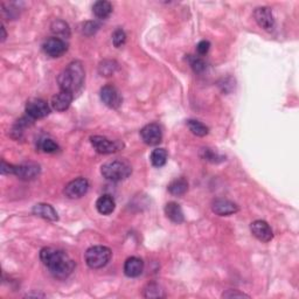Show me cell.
Returning a JSON list of instances; mask_svg holds the SVG:
<instances>
[{
	"instance_id": "1",
	"label": "cell",
	"mask_w": 299,
	"mask_h": 299,
	"mask_svg": "<svg viewBox=\"0 0 299 299\" xmlns=\"http://www.w3.org/2000/svg\"><path fill=\"white\" fill-rule=\"evenodd\" d=\"M40 259L48 268L51 274L56 278L63 279L73 274L75 262L62 250H56L53 248H44L40 252Z\"/></svg>"
},
{
	"instance_id": "2",
	"label": "cell",
	"mask_w": 299,
	"mask_h": 299,
	"mask_svg": "<svg viewBox=\"0 0 299 299\" xmlns=\"http://www.w3.org/2000/svg\"><path fill=\"white\" fill-rule=\"evenodd\" d=\"M61 92L76 94L84 83V69L79 61H73L64 68L58 77Z\"/></svg>"
},
{
	"instance_id": "3",
	"label": "cell",
	"mask_w": 299,
	"mask_h": 299,
	"mask_svg": "<svg viewBox=\"0 0 299 299\" xmlns=\"http://www.w3.org/2000/svg\"><path fill=\"white\" fill-rule=\"evenodd\" d=\"M102 176L110 181H122L130 177L132 167L125 160L109 161L102 166Z\"/></svg>"
},
{
	"instance_id": "4",
	"label": "cell",
	"mask_w": 299,
	"mask_h": 299,
	"mask_svg": "<svg viewBox=\"0 0 299 299\" xmlns=\"http://www.w3.org/2000/svg\"><path fill=\"white\" fill-rule=\"evenodd\" d=\"M112 252L104 245H95L86 252V262L89 268L101 269L110 262Z\"/></svg>"
},
{
	"instance_id": "5",
	"label": "cell",
	"mask_w": 299,
	"mask_h": 299,
	"mask_svg": "<svg viewBox=\"0 0 299 299\" xmlns=\"http://www.w3.org/2000/svg\"><path fill=\"white\" fill-rule=\"evenodd\" d=\"M101 100L110 109H118L122 105L123 98L120 96L118 89L113 86H104L100 92Z\"/></svg>"
},
{
	"instance_id": "6",
	"label": "cell",
	"mask_w": 299,
	"mask_h": 299,
	"mask_svg": "<svg viewBox=\"0 0 299 299\" xmlns=\"http://www.w3.org/2000/svg\"><path fill=\"white\" fill-rule=\"evenodd\" d=\"M26 112L32 119H40L48 116L51 109H49L46 101L40 100V98H33L26 104Z\"/></svg>"
},
{
	"instance_id": "7",
	"label": "cell",
	"mask_w": 299,
	"mask_h": 299,
	"mask_svg": "<svg viewBox=\"0 0 299 299\" xmlns=\"http://www.w3.org/2000/svg\"><path fill=\"white\" fill-rule=\"evenodd\" d=\"M89 189V183L84 178H78L70 181L64 188V194L69 199H79L87 194Z\"/></svg>"
},
{
	"instance_id": "8",
	"label": "cell",
	"mask_w": 299,
	"mask_h": 299,
	"mask_svg": "<svg viewBox=\"0 0 299 299\" xmlns=\"http://www.w3.org/2000/svg\"><path fill=\"white\" fill-rule=\"evenodd\" d=\"M90 142H92L94 149L96 150L98 153L102 154L115 153L120 149L119 143L112 142L110 139L102 137V136H93V137L90 138Z\"/></svg>"
},
{
	"instance_id": "9",
	"label": "cell",
	"mask_w": 299,
	"mask_h": 299,
	"mask_svg": "<svg viewBox=\"0 0 299 299\" xmlns=\"http://www.w3.org/2000/svg\"><path fill=\"white\" fill-rule=\"evenodd\" d=\"M253 18L257 22V25L264 31L271 32L275 27V19L272 11L269 7H259L253 12Z\"/></svg>"
},
{
	"instance_id": "10",
	"label": "cell",
	"mask_w": 299,
	"mask_h": 299,
	"mask_svg": "<svg viewBox=\"0 0 299 299\" xmlns=\"http://www.w3.org/2000/svg\"><path fill=\"white\" fill-rule=\"evenodd\" d=\"M141 137L143 142L150 146L158 145L162 139V132L160 126L156 123L147 124L141 130Z\"/></svg>"
},
{
	"instance_id": "11",
	"label": "cell",
	"mask_w": 299,
	"mask_h": 299,
	"mask_svg": "<svg viewBox=\"0 0 299 299\" xmlns=\"http://www.w3.org/2000/svg\"><path fill=\"white\" fill-rule=\"evenodd\" d=\"M44 52L51 58H60L67 52V45L60 37H49L44 44Z\"/></svg>"
},
{
	"instance_id": "12",
	"label": "cell",
	"mask_w": 299,
	"mask_h": 299,
	"mask_svg": "<svg viewBox=\"0 0 299 299\" xmlns=\"http://www.w3.org/2000/svg\"><path fill=\"white\" fill-rule=\"evenodd\" d=\"M250 230L252 235L261 242H266L267 243V242H270L272 237H274V233H272L270 226L266 221H253L250 226Z\"/></svg>"
},
{
	"instance_id": "13",
	"label": "cell",
	"mask_w": 299,
	"mask_h": 299,
	"mask_svg": "<svg viewBox=\"0 0 299 299\" xmlns=\"http://www.w3.org/2000/svg\"><path fill=\"white\" fill-rule=\"evenodd\" d=\"M211 210L220 217H228L238 211V206L235 202L227 199H217L211 203Z\"/></svg>"
},
{
	"instance_id": "14",
	"label": "cell",
	"mask_w": 299,
	"mask_h": 299,
	"mask_svg": "<svg viewBox=\"0 0 299 299\" xmlns=\"http://www.w3.org/2000/svg\"><path fill=\"white\" fill-rule=\"evenodd\" d=\"M40 166L33 162H27V164H21L16 166L14 176H17L21 180H33L39 176Z\"/></svg>"
},
{
	"instance_id": "15",
	"label": "cell",
	"mask_w": 299,
	"mask_h": 299,
	"mask_svg": "<svg viewBox=\"0 0 299 299\" xmlns=\"http://www.w3.org/2000/svg\"><path fill=\"white\" fill-rule=\"evenodd\" d=\"M74 95L67 92H61L52 97V108L56 111H66L73 102Z\"/></svg>"
},
{
	"instance_id": "16",
	"label": "cell",
	"mask_w": 299,
	"mask_h": 299,
	"mask_svg": "<svg viewBox=\"0 0 299 299\" xmlns=\"http://www.w3.org/2000/svg\"><path fill=\"white\" fill-rule=\"evenodd\" d=\"M143 270L144 262L141 259H138V257H130V259L125 261V264H124V274L127 277H138V276L142 275Z\"/></svg>"
},
{
	"instance_id": "17",
	"label": "cell",
	"mask_w": 299,
	"mask_h": 299,
	"mask_svg": "<svg viewBox=\"0 0 299 299\" xmlns=\"http://www.w3.org/2000/svg\"><path fill=\"white\" fill-rule=\"evenodd\" d=\"M33 214L36 215V217L42 218L45 220L48 221H58L59 217L56 210L48 203H37L33 207Z\"/></svg>"
},
{
	"instance_id": "18",
	"label": "cell",
	"mask_w": 299,
	"mask_h": 299,
	"mask_svg": "<svg viewBox=\"0 0 299 299\" xmlns=\"http://www.w3.org/2000/svg\"><path fill=\"white\" fill-rule=\"evenodd\" d=\"M165 214L169 220L177 223V225H180V223H183L185 220L184 211L181 209L179 203L177 202H168L167 205L165 206Z\"/></svg>"
},
{
	"instance_id": "19",
	"label": "cell",
	"mask_w": 299,
	"mask_h": 299,
	"mask_svg": "<svg viewBox=\"0 0 299 299\" xmlns=\"http://www.w3.org/2000/svg\"><path fill=\"white\" fill-rule=\"evenodd\" d=\"M116 202L113 200L112 196L110 195H102L101 198H98L96 201V208L98 213L102 215H109L115 210Z\"/></svg>"
},
{
	"instance_id": "20",
	"label": "cell",
	"mask_w": 299,
	"mask_h": 299,
	"mask_svg": "<svg viewBox=\"0 0 299 299\" xmlns=\"http://www.w3.org/2000/svg\"><path fill=\"white\" fill-rule=\"evenodd\" d=\"M93 12L97 18L107 19L112 12V5L109 2H105V0H100V2L94 4Z\"/></svg>"
},
{
	"instance_id": "21",
	"label": "cell",
	"mask_w": 299,
	"mask_h": 299,
	"mask_svg": "<svg viewBox=\"0 0 299 299\" xmlns=\"http://www.w3.org/2000/svg\"><path fill=\"white\" fill-rule=\"evenodd\" d=\"M167 188H168V192L171 193L172 195L180 196V195H184L185 193L187 192L188 183H187L186 179H184V178H180V179L173 180L172 183L168 185Z\"/></svg>"
},
{
	"instance_id": "22",
	"label": "cell",
	"mask_w": 299,
	"mask_h": 299,
	"mask_svg": "<svg viewBox=\"0 0 299 299\" xmlns=\"http://www.w3.org/2000/svg\"><path fill=\"white\" fill-rule=\"evenodd\" d=\"M52 32L55 34L56 37H69L70 35V29L67 22L63 20H55L52 24Z\"/></svg>"
},
{
	"instance_id": "23",
	"label": "cell",
	"mask_w": 299,
	"mask_h": 299,
	"mask_svg": "<svg viewBox=\"0 0 299 299\" xmlns=\"http://www.w3.org/2000/svg\"><path fill=\"white\" fill-rule=\"evenodd\" d=\"M187 126L193 135L198 136V137H205L209 132V129H208L205 124L195 119H189L187 120Z\"/></svg>"
},
{
	"instance_id": "24",
	"label": "cell",
	"mask_w": 299,
	"mask_h": 299,
	"mask_svg": "<svg viewBox=\"0 0 299 299\" xmlns=\"http://www.w3.org/2000/svg\"><path fill=\"white\" fill-rule=\"evenodd\" d=\"M151 162L156 167H162L167 161V152L165 149H156L151 153Z\"/></svg>"
},
{
	"instance_id": "25",
	"label": "cell",
	"mask_w": 299,
	"mask_h": 299,
	"mask_svg": "<svg viewBox=\"0 0 299 299\" xmlns=\"http://www.w3.org/2000/svg\"><path fill=\"white\" fill-rule=\"evenodd\" d=\"M118 68V64L116 61H112V60H104L103 62L100 63L98 66V73H100L102 76H111L112 74H115V71Z\"/></svg>"
},
{
	"instance_id": "26",
	"label": "cell",
	"mask_w": 299,
	"mask_h": 299,
	"mask_svg": "<svg viewBox=\"0 0 299 299\" xmlns=\"http://www.w3.org/2000/svg\"><path fill=\"white\" fill-rule=\"evenodd\" d=\"M144 297L145 298H162L165 297L164 290L156 283H151L144 289Z\"/></svg>"
},
{
	"instance_id": "27",
	"label": "cell",
	"mask_w": 299,
	"mask_h": 299,
	"mask_svg": "<svg viewBox=\"0 0 299 299\" xmlns=\"http://www.w3.org/2000/svg\"><path fill=\"white\" fill-rule=\"evenodd\" d=\"M39 149L46 153H54L59 150V145L51 138H41L39 142Z\"/></svg>"
},
{
	"instance_id": "28",
	"label": "cell",
	"mask_w": 299,
	"mask_h": 299,
	"mask_svg": "<svg viewBox=\"0 0 299 299\" xmlns=\"http://www.w3.org/2000/svg\"><path fill=\"white\" fill-rule=\"evenodd\" d=\"M188 62L191 64L192 69L194 70V73L196 74H201L205 71L206 69V62L203 61L201 58H196V56H192L188 55Z\"/></svg>"
},
{
	"instance_id": "29",
	"label": "cell",
	"mask_w": 299,
	"mask_h": 299,
	"mask_svg": "<svg viewBox=\"0 0 299 299\" xmlns=\"http://www.w3.org/2000/svg\"><path fill=\"white\" fill-rule=\"evenodd\" d=\"M125 41H126V34H125V32L123 31V29L118 28V29H116L115 32H113V34H112L113 46L117 47V48L122 47L123 45L125 44Z\"/></svg>"
},
{
	"instance_id": "30",
	"label": "cell",
	"mask_w": 299,
	"mask_h": 299,
	"mask_svg": "<svg viewBox=\"0 0 299 299\" xmlns=\"http://www.w3.org/2000/svg\"><path fill=\"white\" fill-rule=\"evenodd\" d=\"M202 158L205 159V160L210 161V162H220L225 159V157L213 152V151L209 149H202Z\"/></svg>"
},
{
	"instance_id": "31",
	"label": "cell",
	"mask_w": 299,
	"mask_h": 299,
	"mask_svg": "<svg viewBox=\"0 0 299 299\" xmlns=\"http://www.w3.org/2000/svg\"><path fill=\"white\" fill-rule=\"evenodd\" d=\"M98 27H100V25L96 24V22H86L84 26H83V33L87 34V35H92V34L97 31Z\"/></svg>"
},
{
	"instance_id": "32",
	"label": "cell",
	"mask_w": 299,
	"mask_h": 299,
	"mask_svg": "<svg viewBox=\"0 0 299 299\" xmlns=\"http://www.w3.org/2000/svg\"><path fill=\"white\" fill-rule=\"evenodd\" d=\"M209 48H210V42L207 40H202L200 41L198 44V46H196V51H198L199 55H206L208 52H209Z\"/></svg>"
},
{
	"instance_id": "33",
	"label": "cell",
	"mask_w": 299,
	"mask_h": 299,
	"mask_svg": "<svg viewBox=\"0 0 299 299\" xmlns=\"http://www.w3.org/2000/svg\"><path fill=\"white\" fill-rule=\"evenodd\" d=\"M223 298H249V294H245L244 292H240L237 290H228L227 292L222 294Z\"/></svg>"
},
{
	"instance_id": "34",
	"label": "cell",
	"mask_w": 299,
	"mask_h": 299,
	"mask_svg": "<svg viewBox=\"0 0 299 299\" xmlns=\"http://www.w3.org/2000/svg\"><path fill=\"white\" fill-rule=\"evenodd\" d=\"M16 166L7 164L5 160L2 161V174H14Z\"/></svg>"
},
{
	"instance_id": "35",
	"label": "cell",
	"mask_w": 299,
	"mask_h": 299,
	"mask_svg": "<svg viewBox=\"0 0 299 299\" xmlns=\"http://www.w3.org/2000/svg\"><path fill=\"white\" fill-rule=\"evenodd\" d=\"M2 33H3L2 41L4 42V41H5V39H6V32H5V27H4V26H2Z\"/></svg>"
}]
</instances>
